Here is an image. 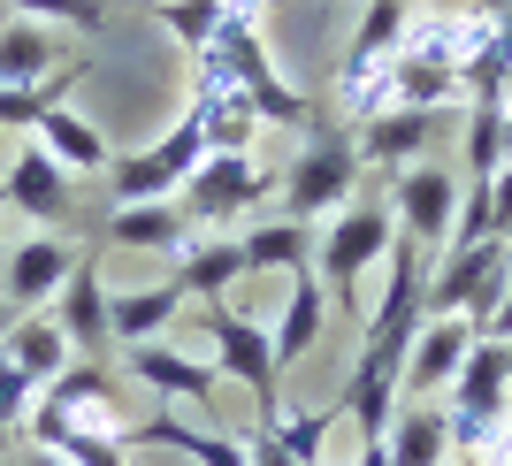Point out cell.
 I'll list each match as a JSON object with an SVG mask.
<instances>
[{"label": "cell", "instance_id": "obj_2", "mask_svg": "<svg viewBox=\"0 0 512 466\" xmlns=\"http://www.w3.org/2000/svg\"><path fill=\"white\" fill-rule=\"evenodd\" d=\"M214 62L230 69V85L260 107V123L314 130V100H306V92H291V85L276 77V62H268L260 23H253V8H245V0H230V16H222V31H214Z\"/></svg>", "mask_w": 512, "mask_h": 466}, {"label": "cell", "instance_id": "obj_30", "mask_svg": "<svg viewBox=\"0 0 512 466\" xmlns=\"http://www.w3.org/2000/svg\"><path fill=\"white\" fill-rule=\"evenodd\" d=\"M54 451H62L69 466H130L123 459V428H77V421H69V436Z\"/></svg>", "mask_w": 512, "mask_h": 466}, {"label": "cell", "instance_id": "obj_12", "mask_svg": "<svg viewBox=\"0 0 512 466\" xmlns=\"http://www.w3.org/2000/svg\"><path fill=\"white\" fill-rule=\"evenodd\" d=\"M77 260H85V245H77L69 230L23 237L16 253H8V291H0V298H8L16 314H39V306H54V291L69 283V268H77Z\"/></svg>", "mask_w": 512, "mask_h": 466}, {"label": "cell", "instance_id": "obj_6", "mask_svg": "<svg viewBox=\"0 0 512 466\" xmlns=\"http://www.w3.org/2000/svg\"><path fill=\"white\" fill-rule=\"evenodd\" d=\"M268 191H276V176H268L260 153H207L199 176L176 191V207L192 214L199 230H230L245 207H268Z\"/></svg>", "mask_w": 512, "mask_h": 466}, {"label": "cell", "instance_id": "obj_22", "mask_svg": "<svg viewBox=\"0 0 512 466\" xmlns=\"http://www.w3.org/2000/svg\"><path fill=\"white\" fill-rule=\"evenodd\" d=\"M31 146H46L69 176H107V161H115L107 138H100V123H85L77 107H46L39 130H31Z\"/></svg>", "mask_w": 512, "mask_h": 466}, {"label": "cell", "instance_id": "obj_7", "mask_svg": "<svg viewBox=\"0 0 512 466\" xmlns=\"http://www.w3.org/2000/svg\"><path fill=\"white\" fill-rule=\"evenodd\" d=\"M406 31H413V0H367V16H360V31H352V46L337 54V115H344V123L360 115L367 85L398 62Z\"/></svg>", "mask_w": 512, "mask_h": 466}, {"label": "cell", "instance_id": "obj_11", "mask_svg": "<svg viewBox=\"0 0 512 466\" xmlns=\"http://www.w3.org/2000/svg\"><path fill=\"white\" fill-rule=\"evenodd\" d=\"M474 352V321L467 314H428L421 337L406 344V360H398V390L406 398H436V390H451V375L467 367Z\"/></svg>", "mask_w": 512, "mask_h": 466}, {"label": "cell", "instance_id": "obj_19", "mask_svg": "<svg viewBox=\"0 0 512 466\" xmlns=\"http://www.w3.org/2000/svg\"><path fill=\"white\" fill-rule=\"evenodd\" d=\"M337 398H344V413L360 421L367 444H383L390 421H398V405H406V398H398V360H375V352H360V360H352V382H344Z\"/></svg>", "mask_w": 512, "mask_h": 466}, {"label": "cell", "instance_id": "obj_13", "mask_svg": "<svg viewBox=\"0 0 512 466\" xmlns=\"http://www.w3.org/2000/svg\"><path fill=\"white\" fill-rule=\"evenodd\" d=\"M46 314L62 321V337L77 344V360H92V352L107 344V276H100V260H92V253L69 268V283L54 291V306H46Z\"/></svg>", "mask_w": 512, "mask_h": 466}, {"label": "cell", "instance_id": "obj_17", "mask_svg": "<svg viewBox=\"0 0 512 466\" xmlns=\"http://www.w3.org/2000/svg\"><path fill=\"white\" fill-rule=\"evenodd\" d=\"M100 237H107V245H123V253H169L176 260L199 237V222L176 207V199H153V207H115Z\"/></svg>", "mask_w": 512, "mask_h": 466}, {"label": "cell", "instance_id": "obj_32", "mask_svg": "<svg viewBox=\"0 0 512 466\" xmlns=\"http://www.w3.org/2000/svg\"><path fill=\"white\" fill-rule=\"evenodd\" d=\"M16 466H69V459H62V451H23Z\"/></svg>", "mask_w": 512, "mask_h": 466}, {"label": "cell", "instance_id": "obj_16", "mask_svg": "<svg viewBox=\"0 0 512 466\" xmlns=\"http://www.w3.org/2000/svg\"><path fill=\"white\" fill-rule=\"evenodd\" d=\"M321 329H329V291H321L314 268H299V283H291V298H283L276 329H268V352H276V375H291V367L306 360L321 344Z\"/></svg>", "mask_w": 512, "mask_h": 466}, {"label": "cell", "instance_id": "obj_29", "mask_svg": "<svg viewBox=\"0 0 512 466\" xmlns=\"http://www.w3.org/2000/svg\"><path fill=\"white\" fill-rule=\"evenodd\" d=\"M8 16H23V23H62V31H107V0H0Z\"/></svg>", "mask_w": 512, "mask_h": 466}, {"label": "cell", "instance_id": "obj_28", "mask_svg": "<svg viewBox=\"0 0 512 466\" xmlns=\"http://www.w3.org/2000/svg\"><path fill=\"white\" fill-rule=\"evenodd\" d=\"M146 16L169 23L176 39H184V54H207L214 31H222V16H230V0H153Z\"/></svg>", "mask_w": 512, "mask_h": 466}, {"label": "cell", "instance_id": "obj_33", "mask_svg": "<svg viewBox=\"0 0 512 466\" xmlns=\"http://www.w3.org/2000/svg\"><path fill=\"white\" fill-rule=\"evenodd\" d=\"M360 466H390V451L383 444H360Z\"/></svg>", "mask_w": 512, "mask_h": 466}, {"label": "cell", "instance_id": "obj_10", "mask_svg": "<svg viewBox=\"0 0 512 466\" xmlns=\"http://www.w3.org/2000/svg\"><path fill=\"white\" fill-rule=\"evenodd\" d=\"M451 123V107H383V115H367L352 123V146H360V169H413L421 146H436Z\"/></svg>", "mask_w": 512, "mask_h": 466}, {"label": "cell", "instance_id": "obj_24", "mask_svg": "<svg viewBox=\"0 0 512 466\" xmlns=\"http://www.w3.org/2000/svg\"><path fill=\"white\" fill-rule=\"evenodd\" d=\"M237 245H245V268H253V276H276V268H306V260H314V230H306V222H253V230L237 237Z\"/></svg>", "mask_w": 512, "mask_h": 466}, {"label": "cell", "instance_id": "obj_15", "mask_svg": "<svg viewBox=\"0 0 512 466\" xmlns=\"http://www.w3.org/2000/svg\"><path fill=\"white\" fill-rule=\"evenodd\" d=\"M237 276H253L245 268V245H237V230H199L184 253H176V283L199 298V306H214V298H230Z\"/></svg>", "mask_w": 512, "mask_h": 466}, {"label": "cell", "instance_id": "obj_31", "mask_svg": "<svg viewBox=\"0 0 512 466\" xmlns=\"http://www.w3.org/2000/svg\"><path fill=\"white\" fill-rule=\"evenodd\" d=\"M490 344H512V276H505V298H497V314H490V329H482Z\"/></svg>", "mask_w": 512, "mask_h": 466}, {"label": "cell", "instance_id": "obj_20", "mask_svg": "<svg viewBox=\"0 0 512 466\" xmlns=\"http://www.w3.org/2000/svg\"><path fill=\"white\" fill-rule=\"evenodd\" d=\"M383 451H390V466H451V459H459V451H451V421H444V405H436V398H406V405H398Z\"/></svg>", "mask_w": 512, "mask_h": 466}, {"label": "cell", "instance_id": "obj_5", "mask_svg": "<svg viewBox=\"0 0 512 466\" xmlns=\"http://www.w3.org/2000/svg\"><path fill=\"white\" fill-rule=\"evenodd\" d=\"M207 337H214V375L237 382V390L253 398L260 428L283 421V398H276L283 375H276V352H268V329H260V321H245L230 298H214V306H207Z\"/></svg>", "mask_w": 512, "mask_h": 466}, {"label": "cell", "instance_id": "obj_25", "mask_svg": "<svg viewBox=\"0 0 512 466\" xmlns=\"http://www.w3.org/2000/svg\"><path fill=\"white\" fill-rule=\"evenodd\" d=\"M107 390H115V375H107L100 360H69L54 382H39V405L62 413V421H77V413H92V405H107Z\"/></svg>", "mask_w": 512, "mask_h": 466}, {"label": "cell", "instance_id": "obj_8", "mask_svg": "<svg viewBox=\"0 0 512 466\" xmlns=\"http://www.w3.org/2000/svg\"><path fill=\"white\" fill-rule=\"evenodd\" d=\"M459 176L444 161H413V169L390 176V214H398V237H413L428 260L451 245V222H459Z\"/></svg>", "mask_w": 512, "mask_h": 466}, {"label": "cell", "instance_id": "obj_14", "mask_svg": "<svg viewBox=\"0 0 512 466\" xmlns=\"http://www.w3.org/2000/svg\"><path fill=\"white\" fill-rule=\"evenodd\" d=\"M192 306V291L184 283H153V291H107V344H123V352H138V344H153L161 329H176V314Z\"/></svg>", "mask_w": 512, "mask_h": 466}, {"label": "cell", "instance_id": "obj_23", "mask_svg": "<svg viewBox=\"0 0 512 466\" xmlns=\"http://www.w3.org/2000/svg\"><path fill=\"white\" fill-rule=\"evenodd\" d=\"M0 360H16L31 382H54L69 360H77V344H69L62 321L39 306V314H16V329H8V344H0Z\"/></svg>", "mask_w": 512, "mask_h": 466}, {"label": "cell", "instance_id": "obj_4", "mask_svg": "<svg viewBox=\"0 0 512 466\" xmlns=\"http://www.w3.org/2000/svg\"><path fill=\"white\" fill-rule=\"evenodd\" d=\"M276 191H283V222H306V230L329 222V214H344L352 191H360V146H352V130H314Z\"/></svg>", "mask_w": 512, "mask_h": 466}, {"label": "cell", "instance_id": "obj_34", "mask_svg": "<svg viewBox=\"0 0 512 466\" xmlns=\"http://www.w3.org/2000/svg\"><path fill=\"white\" fill-rule=\"evenodd\" d=\"M8 329H16V306H8V298H0V344H8Z\"/></svg>", "mask_w": 512, "mask_h": 466}, {"label": "cell", "instance_id": "obj_3", "mask_svg": "<svg viewBox=\"0 0 512 466\" xmlns=\"http://www.w3.org/2000/svg\"><path fill=\"white\" fill-rule=\"evenodd\" d=\"M199 161H207V123L184 107L176 130H161L153 146L115 153V161H107V191H115V207H153V199H176V191L192 184Z\"/></svg>", "mask_w": 512, "mask_h": 466}, {"label": "cell", "instance_id": "obj_35", "mask_svg": "<svg viewBox=\"0 0 512 466\" xmlns=\"http://www.w3.org/2000/svg\"><path fill=\"white\" fill-rule=\"evenodd\" d=\"M451 466H467V459H451Z\"/></svg>", "mask_w": 512, "mask_h": 466}, {"label": "cell", "instance_id": "obj_18", "mask_svg": "<svg viewBox=\"0 0 512 466\" xmlns=\"http://www.w3.org/2000/svg\"><path fill=\"white\" fill-rule=\"evenodd\" d=\"M130 375L146 382L153 398H192V405H207L214 390H222V375H214V360H184V352H176V344H138V352H130Z\"/></svg>", "mask_w": 512, "mask_h": 466}, {"label": "cell", "instance_id": "obj_9", "mask_svg": "<svg viewBox=\"0 0 512 466\" xmlns=\"http://www.w3.org/2000/svg\"><path fill=\"white\" fill-rule=\"evenodd\" d=\"M0 207L31 214V222H46V230H69V214H77V176H69L46 146L23 138L16 161H8V176H0Z\"/></svg>", "mask_w": 512, "mask_h": 466}, {"label": "cell", "instance_id": "obj_1", "mask_svg": "<svg viewBox=\"0 0 512 466\" xmlns=\"http://www.w3.org/2000/svg\"><path fill=\"white\" fill-rule=\"evenodd\" d=\"M390 245H398V214L390 207H344L321 222V245H314V276L329 291V314H360V276L383 268Z\"/></svg>", "mask_w": 512, "mask_h": 466}, {"label": "cell", "instance_id": "obj_26", "mask_svg": "<svg viewBox=\"0 0 512 466\" xmlns=\"http://www.w3.org/2000/svg\"><path fill=\"white\" fill-rule=\"evenodd\" d=\"M467 184H490L497 169H505L512 153H505V107L497 100H467Z\"/></svg>", "mask_w": 512, "mask_h": 466}, {"label": "cell", "instance_id": "obj_27", "mask_svg": "<svg viewBox=\"0 0 512 466\" xmlns=\"http://www.w3.org/2000/svg\"><path fill=\"white\" fill-rule=\"evenodd\" d=\"M344 421V398L329 405H306V413H291V421H268V436H276V451H291L299 466H321V444H329V428Z\"/></svg>", "mask_w": 512, "mask_h": 466}, {"label": "cell", "instance_id": "obj_21", "mask_svg": "<svg viewBox=\"0 0 512 466\" xmlns=\"http://www.w3.org/2000/svg\"><path fill=\"white\" fill-rule=\"evenodd\" d=\"M62 69V39L46 23H23V16H0V92H23V85H46Z\"/></svg>", "mask_w": 512, "mask_h": 466}]
</instances>
